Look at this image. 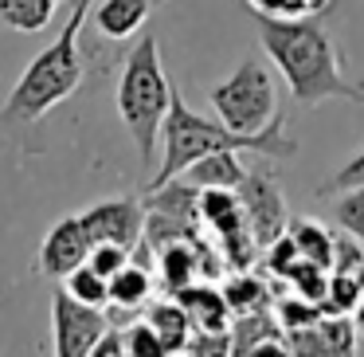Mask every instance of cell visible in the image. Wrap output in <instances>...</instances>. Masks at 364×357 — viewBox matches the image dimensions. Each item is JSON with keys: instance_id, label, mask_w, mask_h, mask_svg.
Masks as SVG:
<instances>
[{"instance_id": "6da1fadb", "label": "cell", "mask_w": 364, "mask_h": 357, "mask_svg": "<svg viewBox=\"0 0 364 357\" xmlns=\"http://www.w3.org/2000/svg\"><path fill=\"white\" fill-rule=\"evenodd\" d=\"M251 16L259 24V40L267 48L270 63L278 67V75L286 79L298 106L314 110L329 98L364 103L360 87L345 75L337 43L317 16H270V12H255V9Z\"/></svg>"}, {"instance_id": "7a4b0ae2", "label": "cell", "mask_w": 364, "mask_h": 357, "mask_svg": "<svg viewBox=\"0 0 364 357\" xmlns=\"http://www.w3.org/2000/svg\"><path fill=\"white\" fill-rule=\"evenodd\" d=\"M161 145H165V153H161V165H157V173L149 177L145 192L161 189L165 181L181 177L192 161L208 157V153H215V150L259 153V157H267V161H286V157L298 153V142L286 134L282 110H278L274 122H270L267 130H259V134H235V130L223 126L220 118L212 122V118H204V114H196L181 98L176 87H173V106H168V114H165V126H161Z\"/></svg>"}, {"instance_id": "3957f363", "label": "cell", "mask_w": 364, "mask_h": 357, "mask_svg": "<svg viewBox=\"0 0 364 357\" xmlns=\"http://www.w3.org/2000/svg\"><path fill=\"white\" fill-rule=\"evenodd\" d=\"M95 0H71V16L63 32L24 67L16 79L9 103L0 106V126H32L43 114H51L63 98H71L82 83V56H79V36L87 24Z\"/></svg>"}, {"instance_id": "277c9868", "label": "cell", "mask_w": 364, "mask_h": 357, "mask_svg": "<svg viewBox=\"0 0 364 357\" xmlns=\"http://www.w3.org/2000/svg\"><path fill=\"white\" fill-rule=\"evenodd\" d=\"M168 106H173V83L161 67V43L157 36H141L122 63L118 79V114L126 122V134L134 138L137 153H141V165H153Z\"/></svg>"}, {"instance_id": "5b68a950", "label": "cell", "mask_w": 364, "mask_h": 357, "mask_svg": "<svg viewBox=\"0 0 364 357\" xmlns=\"http://www.w3.org/2000/svg\"><path fill=\"white\" fill-rule=\"evenodd\" d=\"M208 103H212L215 118H220L223 126H231L235 134H259V130H267L278 114V90H274L270 71L251 56L223 83H215V87L208 90Z\"/></svg>"}, {"instance_id": "8992f818", "label": "cell", "mask_w": 364, "mask_h": 357, "mask_svg": "<svg viewBox=\"0 0 364 357\" xmlns=\"http://www.w3.org/2000/svg\"><path fill=\"white\" fill-rule=\"evenodd\" d=\"M106 326H110L106 306H90L63 286L51 294V346L59 357H90Z\"/></svg>"}, {"instance_id": "52a82bcc", "label": "cell", "mask_w": 364, "mask_h": 357, "mask_svg": "<svg viewBox=\"0 0 364 357\" xmlns=\"http://www.w3.org/2000/svg\"><path fill=\"white\" fill-rule=\"evenodd\" d=\"M239 200H243V216L251 228L255 244L267 247L270 239H278L286 232V205H282V189H278L274 169H251L247 181L239 185Z\"/></svg>"}, {"instance_id": "ba28073f", "label": "cell", "mask_w": 364, "mask_h": 357, "mask_svg": "<svg viewBox=\"0 0 364 357\" xmlns=\"http://www.w3.org/2000/svg\"><path fill=\"white\" fill-rule=\"evenodd\" d=\"M90 244H122L134 252L145 236V200L137 197H110L79 212Z\"/></svg>"}, {"instance_id": "9c48e42d", "label": "cell", "mask_w": 364, "mask_h": 357, "mask_svg": "<svg viewBox=\"0 0 364 357\" xmlns=\"http://www.w3.org/2000/svg\"><path fill=\"white\" fill-rule=\"evenodd\" d=\"M87 255H90V236L82 228V220L79 216H63V220L51 224L40 244V275L63 283L75 267L87 263Z\"/></svg>"}, {"instance_id": "30bf717a", "label": "cell", "mask_w": 364, "mask_h": 357, "mask_svg": "<svg viewBox=\"0 0 364 357\" xmlns=\"http://www.w3.org/2000/svg\"><path fill=\"white\" fill-rule=\"evenodd\" d=\"M165 0H98L90 9V20L102 40H129L134 32H141V24Z\"/></svg>"}, {"instance_id": "8fae6325", "label": "cell", "mask_w": 364, "mask_h": 357, "mask_svg": "<svg viewBox=\"0 0 364 357\" xmlns=\"http://www.w3.org/2000/svg\"><path fill=\"white\" fill-rule=\"evenodd\" d=\"M184 310H188L192 326L196 330H208V333H228V322H231V306L223 299V291L215 286H204V283H188L184 291L173 294Z\"/></svg>"}, {"instance_id": "7c38bea8", "label": "cell", "mask_w": 364, "mask_h": 357, "mask_svg": "<svg viewBox=\"0 0 364 357\" xmlns=\"http://www.w3.org/2000/svg\"><path fill=\"white\" fill-rule=\"evenodd\" d=\"M247 173H251V169L239 161V150H215V153H208V157L192 161L181 177L192 181L196 189H239V185L247 181Z\"/></svg>"}, {"instance_id": "4fadbf2b", "label": "cell", "mask_w": 364, "mask_h": 357, "mask_svg": "<svg viewBox=\"0 0 364 357\" xmlns=\"http://www.w3.org/2000/svg\"><path fill=\"white\" fill-rule=\"evenodd\" d=\"M157 263H161V283H165L168 294L184 291L188 283H196V275L204 271V259H200L196 247H188V239H173L157 252Z\"/></svg>"}, {"instance_id": "5bb4252c", "label": "cell", "mask_w": 364, "mask_h": 357, "mask_svg": "<svg viewBox=\"0 0 364 357\" xmlns=\"http://www.w3.org/2000/svg\"><path fill=\"white\" fill-rule=\"evenodd\" d=\"M149 326L157 330L165 353H181V349H188L192 330H196V326H192V318H188V310H184L176 299L153 302V306H149Z\"/></svg>"}, {"instance_id": "9a60e30c", "label": "cell", "mask_w": 364, "mask_h": 357, "mask_svg": "<svg viewBox=\"0 0 364 357\" xmlns=\"http://www.w3.org/2000/svg\"><path fill=\"white\" fill-rule=\"evenodd\" d=\"M153 299V271L145 263L129 259L118 275H110V306L118 310H141Z\"/></svg>"}, {"instance_id": "2e32d148", "label": "cell", "mask_w": 364, "mask_h": 357, "mask_svg": "<svg viewBox=\"0 0 364 357\" xmlns=\"http://www.w3.org/2000/svg\"><path fill=\"white\" fill-rule=\"evenodd\" d=\"M286 236L294 239V247L301 252V259L321 263V267L333 271V244H337V236H333L325 224L309 220V216H298V220L286 224Z\"/></svg>"}, {"instance_id": "e0dca14e", "label": "cell", "mask_w": 364, "mask_h": 357, "mask_svg": "<svg viewBox=\"0 0 364 357\" xmlns=\"http://www.w3.org/2000/svg\"><path fill=\"white\" fill-rule=\"evenodd\" d=\"M59 4L55 0H0V24L12 32L36 36L55 20Z\"/></svg>"}, {"instance_id": "ac0fdd59", "label": "cell", "mask_w": 364, "mask_h": 357, "mask_svg": "<svg viewBox=\"0 0 364 357\" xmlns=\"http://www.w3.org/2000/svg\"><path fill=\"white\" fill-rule=\"evenodd\" d=\"M360 302H364L360 275H348V271H329V291H325V299H321L325 314H353Z\"/></svg>"}, {"instance_id": "d6986e66", "label": "cell", "mask_w": 364, "mask_h": 357, "mask_svg": "<svg viewBox=\"0 0 364 357\" xmlns=\"http://www.w3.org/2000/svg\"><path fill=\"white\" fill-rule=\"evenodd\" d=\"M223 299H228L231 314H251V310L267 306V283H262V279H255V275H247V271H239L235 279H228Z\"/></svg>"}, {"instance_id": "ffe728a7", "label": "cell", "mask_w": 364, "mask_h": 357, "mask_svg": "<svg viewBox=\"0 0 364 357\" xmlns=\"http://www.w3.org/2000/svg\"><path fill=\"white\" fill-rule=\"evenodd\" d=\"M63 291H71L75 299L90 302V306H110V279L98 275L90 263H82V267H75L71 275L63 279Z\"/></svg>"}, {"instance_id": "44dd1931", "label": "cell", "mask_w": 364, "mask_h": 357, "mask_svg": "<svg viewBox=\"0 0 364 357\" xmlns=\"http://www.w3.org/2000/svg\"><path fill=\"white\" fill-rule=\"evenodd\" d=\"M360 185H364V150H360V153H353V157H348L345 165L333 169V173L314 189V197H317V200H325V197H337V192L360 189Z\"/></svg>"}, {"instance_id": "7402d4cb", "label": "cell", "mask_w": 364, "mask_h": 357, "mask_svg": "<svg viewBox=\"0 0 364 357\" xmlns=\"http://www.w3.org/2000/svg\"><path fill=\"white\" fill-rule=\"evenodd\" d=\"M333 220L364 244V185L360 189H348V192H337V200H333Z\"/></svg>"}, {"instance_id": "603a6c76", "label": "cell", "mask_w": 364, "mask_h": 357, "mask_svg": "<svg viewBox=\"0 0 364 357\" xmlns=\"http://www.w3.org/2000/svg\"><path fill=\"white\" fill-rule=\"evenodd\" d=\"M122 338H126V357H165V346H161L157 330L149 326V318H145V322L126 326Z\"/></svg>"}, {"instance_id": "cb8c5ba5", "label": "cell", "mask_w": 364, "mask_h": 357, "mask_svg": "<svg viewBox=\"0 0 364 357\" xmlns=\"http://www.w3.org/2000/svg\"><path fill=\"white\" fill-rule=\"evenodd\" d=\"M247 4L270 16H321L333 0H247Z\"/></svg>"}, {"instance_id": "d4e9b609", "label": "cell", "mask_w": 364, "mask_h": 357, "mask_svg": "<svg viewBox=\"0 0 364 357\" xmlns=\"http://www.w3.org/2000/svg\"><path fill=\"white\" fill-rule=\"evenodd\" d=\"M129 259H134V252L122 247V244H90V255H87V263L98 271V275H106V279L118 275Z\"/></svg>"}, {"instance_id": "484cf974", "label": "cell", "mask_w": 364, "mask_h": 357, "mask_svg": "<svg viewBox=\"0 0 364 357\" xmlns=\"http://www.w3.org/2000/svg\"><path fill=\"white\" fill-rule=\"evenodd\" d=\"M90 357H126V338H122V326H106V333L95 341Z\"/></svg>"}, {"instance_id": "4316f807", "label": "cell", "mask_w": 364, "mask_h": 357, "mask_svg": "<svg viewBox=\"0 0 364 357\" xmlns=\"http://www.w3.org/2000/svg\"><path fill=\"white\" fill-rule=\"evenodd\" d=\"M353 322H356V333H360V338H364V302H360V306L353 310Z\"/></svg>"}, {"instance_id": "83f0119b", "label": "cell", "mask_w": 364, "mask_h": 357, "mask_svg": "<svg viewBox=\"0 0 364 357\" xmlns=\"http://www.w3.org/2000/svg\"><path fill=\"white\" fill-rule=\"evenodd\" d=\"M360 291H364V267H360Z\"/></svg>"}, {"instance_id": "f1b7e54d", "label": "cell", "mask_w": 364, "mask_h": 357, "mask_svg": "<svg viewBox=\"0 0 364 357\" xmlns=\"http://www.w3.org/2000/svg\"><path fill=\"white\" fill-rule=\"evenodd\" d=\"M356 87H360V95H364V79H360V83H356Z\"/></svg>"}, {"instance_id": "f546056e", "label": "cell", "mask_w": 364, "mask_h": 357, "mask_svg": "<svg viewBox=\"0 0 364 357\" xmlns=\"http://www.w3.org/2000/svg\"><path fill=\"white\" fill-rule=\"evenodd\" d=\"M55 4H67V0H55Z\"/></svg>"}]
</instances>
